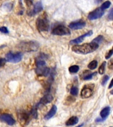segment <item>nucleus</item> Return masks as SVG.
<instances>
[{
    "instance_id": "obj_11",
    "label": "nucleus",
    "mask_w": 113,
    "mask_h": 127,
    "mask_svg": "<svg viewBox=\"0 0 113 127\" xmlns=\"http://www.w3.org/2000/svg\"><path fill=\"white\" fill-rule=\"evenodd\" d=\"M0 120L2 122L7 123V125H10V126L15 125V121L14 120L13 118L9 114H3V115H1Z\"/></svg>"
},
{
    "instance_id": "obj_9",
    "label": "nucleus",
    "mask_w": 113,
    "mask_h": 127,
    "mask_svg": "<svg viewBox=\"0 0 113 127\" xmlns=\"http://www.w3.org/2000/svg\"><path fill=\"white\" fill-rule=\"evenodd\" d=\"M53 96L51 95V94H50L49 93H46L45 95H44L43 97H42L41 99H40V101L38 103L36 107V108H38L40 106H41V105H44L46 104H48V103H50L52 100H53Z\"/></svg>"
},
{
    "instance_id": "obj_16",
    "label": "nucleus",
    "mask_w": 113,
    "mask_h": 127,
    "mask_svg": "<svg viewBox=\"0 0 113 127\" xmlns=\"http://www.w3.org/2000/svg\"><path fill=\"white\" fill-rule=\"evenodd\" d=\"M110 112H111V107L107 106V107H105L104 109H103V110L101 111L100 113V115H101V118H102L103 119H106L109 115L110 114Z\"/></svg>"
},
{
    "instance_id": "obj_21",
    "label": "nucleus",
    "mask_w": 113,
    "mask_h": 127,
    "mask_svg": "<svg viewBox=\"0 0 113 127\" xmlns=\"http://www.w3.org/2000/svg\"><path fill=\"white\" fill-rule=\"evenodd\" d=\"M111 1H106L105 2H104L103 4H102V5L101 7V9H103V11L105 9H107L108 8L111 6Z\"/></svg>"
},
{
    "instance_id": "obj_10",
    "label": "nucleus",
    "mask_w": 113,
    "mask_h": 127,
    "mask_svg": "<svg viewBox=\"0 0 113 127\" xmlns=\"http://www.w3.org/2000/svg\"><path fill=\"white\" fill-rule=\"evenodd\" d=\"M35 72L38 75L47 77L48 75H49L50 73V69L46 67V66L36 67L35 69Z\"/></svg>"
},
{
    "instance_id": "obj_29",
    "label": "nucleus",
    "mask_w": 113,
    "mask_h": 127,
    "mask_svg": "<svg viewBox=\"0 0 113 127\" xmlns=\"http://www.w3.org/2000/svg\"><path fill=\"white\" fill-rule=\"evenodd\" d=\"M25 1L28 7H30L33 3V0H25Z\"/></svg>"
},
{
    "instance_id": "obj_27",
    "label": "nucleus",
    "mask_w": 113,
    "mask_h": 127,
    "mask_svg": "<svg viewBox=\"0 0 113 127\" xmlns=\"http://www.w3.org/2000/svg\"><path fill=\"white\" fill-rule=\"evenodd\" d=\"M113 54V49L112 48V49L110 50L109 51V52L107 53V54L106 55V56H105V58H106V59H109V58L112 56Z\"/></svg>"
},
{
    "instance_id": "obj_22",
    "label": "nucleus",
    "mask_w": 113,
    "mask_h": 127,
    "mask_svg": "<svg viewBox=\"0 0 113 127\" xmlns=\"http://www.w3.org/2000/svg\"><path fill=\"white\" fill-rule=\"evenodd\" d=\"M105 65H106V62H104L101 64V66L99 67V73H100V74H103V73H104L105 70Z\"/></svg>"
},
{
    "instance_id": "obj_23",
    "label": "nucleus",
    "mask_w": 113,
    "mask_h": 127,
    "mask_svg": "<svg viewBox=\"0 0 113 127\" xmlns=\"http://www.w3.org/2000/svg\"><path fill=\"white\" fill-rule=\"evenodd\" d=\"M70 93L71 95H73V96H76L78 93V89L77 87H75V86H73L71 87V89H70Z\"/></svg>"
},
{
    "instance_id": "obj_35",
    "label": "nucleus",
    "mask_w": 113,
    "mask_h": 127,
    "mask_svg": "<svg viewBox=\"0 0 113 127\" xmlns=\"http://www.w3.org/2000/svg\"><path fill=\"white\" fill-rule=\"evenodd\" d=\"M83 125H84V124H81V125H79V126H78V127H82L83 126Z\"/></svg>"
},
{
    "instance_id": "obj_6",
    "label": "nucleus",
    "mask_w": 113,
    "mask_h": 127,
    "mask_svg": "<svg viewBox=\"0 0 113 127\" xmlns=\"http://www.w3.org/2000/svg\"><path fill=\"white\" fill-rule=\"evenodd\" d=\"M23 54L18 52L16 54H13L11 52H8L5 55L6 61L11 62V63H18L21 61Z\"/></svg>"
},
{
    "instance_id": "obj_7",
    "label": "nucleus",
    "mask_w": 113,
    "mask_h": 127,
    "mask_svg": "<svg viewBox=\"0 0 113 127\" xmlns=\"http://www.w3.org/2000/svg\"><path fill=\"white\" fill-rule=\"evenodd\" d=\"M93 84H88L85 85L81 91V97L83 99H87L91 97L93 94Z\"/></svg>"
},
{
    "instance_id": "obj_34",
    "label": "nucleus",
    "mask_w": 113,
    "mask_h": 127,
    "mask_svg": "<svg viewBox=\"0 0 113 127\" xmlns=\"http://www.w3.org/2000/svg\"><path fill=\"white\" fill-rule=\"evenodd\" d=\"M112 87H113V80L111 81V83H110V85H109V89H111Z\"/></svg>"
},
{
    "instance_id": "obj_2",
    "label": "nucleus",
    "mask_w": 113,
    "mask_h": 127,
    "mask_svg": "<svg viewBox=\"0 0 113 127\" xmlns=\"http://www.w3.org/2000/svg\"><path fill=\"white\" fill-rule=\"evenodd\" d=\"M36 25L38 31H48L49 30L50 25L46 15L44 14L43 15H41V17L38 18L36 22Z\"/></svg>"
},
{
    "instance_id": "obj_30",
    "label": "nucleus",
    "mask_w": 113,
    "mask_h": 127,
    "mask_svg": "<svg viewBox=\"0 0 113 127\" xmlns=\"http://www.w3.org/2000/svg\"><path fill=\"white\" fill-rule=\"evenodd\" d=\"M6 60L5 58H0V67H3L6 63Z\"/></svg>"
},
{
    "instance_id": "obj_26",
    "label": "nucleus",
    "mask_w": 113,
    "mask_h": 127,
    "mask_svg": "<svg viewBox=\"0 0 113 127\" xmlns=\"http://www.w3.org/2000/svg\"><path fill=\"white\" fill-rule=\"evenodd\" d=\"M109 79V75H105L103 78V80H102V85H105L107 82L108 81Z\"/></svg>"
},
{
    "instance_id": "obj_32",
    "label": "nucleus",
    "mask_w": 113,
    "mask_h": 127,
    "mask_svg": "<svg viewBox=\"0 0 113 127\" xmlns=\"http://www.w3.org/2000/svg\"><path fill=\"white\" fill-rule=\"evenodd\" d=\"M108 67H109V69H112L113 68V60L111 59L109 62V64H108Z\"/></svg>"
},
{
    "instance_id": "obj_14",
    "label": "nucleus",
    "mask_w": 113,
    "mask_h": 127,
    "mask_svg": "<svg viewBox=\"0 0 113 127\" xmlns=\"http://www.w3.org/2000/svg\"><path fill=\"white\" fill-rule=\"evenodd\" d=\"M93 34V31H90L89 32H87V33L84 34L83 35L80 36L79 37H77V38H75V39L71 40V41L69 42L70 44H79L83 42V40L85 39V37H87V36H90Z\"/></svg>"
},
{
    "instance_id": "obj_13",
    "label": "nucleus",
    "mask_w": 113,
    "mask_h": 127,
    "mask_svg": "<svg viewBox=\"0 0 113 127\" xmlns=\"http://www.w3.org/2000/svg\"><path fill=\"white\" fill-rule=\"evenodd\" d=\"M42 10H43V6H42V3L40 1L37 2L36 3L34 4L32 10L30 11L29 13H28V15L30 16H32L34 15L37 14L38 13H39V12H40L41 11H42Z\"/></svg>"
},
{
    "instance_id": "obj_15",
    "label": "nucleus",
    "mask_w": 113,
    "mask_h": 127,
    "mask_svg": "<svg viewBox=\"0 0 113 127\" xmlns=\"http://www.w3.org/2000/svg\"><path fill=\"white\" fill-rule=\"evenodd\" d=\"M57 112V107L56 105H53L49 112L44 116V119L46 120H49L50 119H51L52 117H54L56 115V113Z\"/></svg>"
},
{
    "instance_id": "obj_20",
    "label": "nucleus",
    "mask_w": 113,
    "mask_h": 127,
    "mask_svg": "<svg viewBox=\"0 0 113 127\" xmlns=\"http://www.w3.org/2000/svg\"><path fill=\"white\" fill-rule=\"evenodd\" d=\"M97 65H98V62L97 60H93L88 64V68L89 69H94L97 67Z\"/></svg>"
},
{
    "instance_id": "obj_28",
    "label": "nucleus",
    "mask_w": 113,
    "mask_h": 127,
    "mask_svg": "<svg viewBox=\"0 0 113 127\" xmlns=\"http://www.w3.org/2000/svg\"><path fill=\"white\" fill-rule=\"evenodd\" d=\"M0 32H1L3 33H8L9 31L6 27H0Z\"/></svg>"
},
{
    "instance_id": "obj_33",
    "label": "nucleus",
    "mask_w": 113,
    "mask_h": 127,
    "mask_svg": "<svg viewBox=\"0 0 113 127\" xmlns=\"http://www.w3.org/2000/svg\"><path fill=\"white\" fill-rule=\"evenodd\" d=\"M105 121V119H103L102 118H97V119H95V122H97V123H100V122H103V121Z\"/></svg>"
},
{
    "instance_id": "obj_31",
    "label": "nucleus",
    "mask_w": 113,
    "mask_h": 127,
    "mask_svg": "<svg viewBox=\"0 0 113 127\" xmlns=\"http://www.w3.org/2000/svg\"><path fill=\"white\" fill-rule=\"evenodd\" d=\"M108 19H109L110 21H112L113 19V9H111L110 11V13H109V15L108 16Z\"/></svg>"
},
{
    "instance_id": "obj_19",
    "label": "nucleus",
    "mask_w": 113,
    "mask_h": 127,
    "mask_svg": "<svg viewBox=\"0 0 113 127\" xmlns=\"http://www.w3.org/2000/svg\"><path fill=\"white\" fill-rule=\"evenodd\" d=\"M30 115H31L32 118L33 119H37L38 117V113H37V108L35 107H33L32 108V109L30 111Z\"/></svg>"
},
{
    "instance_id": "obj_24",
    "label": "nucleus",
    "mask_w": 113,
    "mask_h": 127,
    "mask_svg": "<svg viewBox=\"0 0 113 127\" xmlns=\"http://www.w3.org/2000/svg\"><path fill=\"white\" fill-rule=\"evenodd\" d=\"M103 36L101 35H99L97 37H96L95 39H93V42H95V43H97L99 44V43H101V42L103 41Z\"/></svg>"
},
{
    "instance_id": "obj_25",
    "label": "nucleus",
    "mask_w": 113,
    "mask_h": 127,
    "mask_svg": "<svg viewBox=\"0 0 113 127\" xmlns=\"http://www.w3.org/2000/svg\"><path fill=\"white\" fill-rule=\"evenodd\" d=\"M97 73V72H94V73H89V74H87L85 77H83V80H89V79H92V77H93V75H95Z\"/></svg>"
},
{
    "instance_id": "obj_18",
    "label": "nucleus",
    "mask_w": 113,
    "mask_h": 127,
    "mask_svg": "<svg viewBox=\"0 0 113 127\" xmlns=\"http://www.w3.org/2000/svg\"><path fill=\"white\" fill-rule=\"evenodd\" d=\"M79 70V65H71L69 67V71L71 73H75L78 72Z\"/></svg>"
},
{
    "instance_id": "obj_1",
    "label": "nucleus",
    "mask_w": 113,
    "mask_h": 127,
    "mask_svg": "<svg viewBox=\"0 0 113 127\" xmlns=\"http://www.w3.org/2000/svg\"><path fill=\"white\" fill-rule=\"evenodd\" d=\"M99 47V44L93 42L90 43L83 44L81 45H75L72 47V51L79 54H87L95 51Z\"/></svg>"
},
{
    "instance_id": "obj_12",
    "label": "nucleus",
    "mask_w": 113,
    "mask_h": 127,
    "mask_svg": "<svg viewBox=\"0 0 113 127\" xmlns=\"http://www.w3.org/2000/svg\"><path fill=\"white\" fill-rule=\"evenodd\" d=\"M86 25V23L84 21H79L72 22L69 25V27L71 29L73 30H78L83 29Z\"/></svg>"
},
{
    "instance_id": "obj_36",
    "label": "nucleus",
    "mask_w": 113,
    "mask_h": 127,
    "mask_svg": "<svg viewBox=\"0 0 113 127\" xmlns=\"http://www.w3.org/2000/svg\"></svg>"
},
{
    "instance_id": "obj_3",
    "label": "nucleus",
    "mask_w": 113,
    "mask_h": 127,
    "mask_svg": "<svg viewBox=\"0 0 113 127\" xmlns=\"http://www.w3.org/2000/svg\"><path fill=\"white\" fill-rule=\"evenodd\" d=\"M39 44L36 42H22L18 45V48L23 52H34L38 49Z\"/></svg>"
},
{
    "instance_id": "obj_8",
    "label": "nucleus",
    "mask_w": 113,
    "mask_h": 127,
    "mask_svg": "<svg viewBox=\"0 0 113 127\" xmlns=\"http://www.w3.org/2000/svg\"><path fill=\"white\" fill-rule=\"evenodd\" d=\"M103 15H104V11L101 9V7L97 8L91 13H89L88 15V19L91 21L97 19L101 18Z\"/></svg>"
},
{
    "instance_id": "obj_5",
    "label": "nucleus",
    "mask_w": 113,
    "mask_h": 127,
    "mask_svg": "<svg viewBox=\"0 0 113 127\" xmlns=\"http://www.w3.org/2000/svg\"><path fill=\"white\" fill-rule=\"evenodd\" d=\"M52 34L54 35L63 36V35H69L71 34V32L68 28L65 27L62 25L56 26L54 28V29L52 31Z\"/></svg>"
},
{
    "instance_id": "obj_4",
    "label": "nucleus",
    "mask_w": 113,
    "mask_h": 127,
    "mask_svg": "<svg viewBox=\"0 0 113 127\" xmlns=\"http://www.w3.org/2000/svg\"><path fill=\"white\" fill-rule=\"evenodd\" d=\"M32 118L30 112H27L25 111H19L18 113V119L19 121L20 124L22 126H25L29 123L30 120Z\"/></svg>"
},
{
    "instance_id": "obj_17",
    "label": "nucleus",
    "mask_w": 113,
    "mask_h": 127,
    "mask_svg": "<svg viewBox=\"0 0 113 127\" xmlns=\"http://www.w3.org/2000/svg\"><path fill=\"white\" fill-rule=\"evenodd\" d=\"M79 121V119L78 117H75V116H73L71 118H69L65 123V125L66 126H73V125H76Z\"/></svg>"
}]
</instances>
